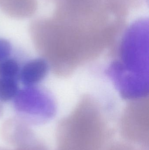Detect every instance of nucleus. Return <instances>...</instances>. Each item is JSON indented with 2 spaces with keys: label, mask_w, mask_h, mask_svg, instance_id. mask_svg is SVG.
Masks as SVG:
<instances>
[{
  "label": "nucleus",
  "mask_w": 149,
  "mask_h": 150,
  "mask_svg": "<svg viewBox=\"0 0 149 150\" xmlns=\"http://www.w3.org/2000/svg\"><path fill=\"white\" fill-rule=\"evenodd\" d=\"M112 135L98 105H80L59 123L57 150H107Z\"/></svg>",
  "instance_id": "nucleus-1"
},
{
  "label": "nucleus",
  "mask_w": 149,
  "mask_h": 150,
  "mask_svg": "<svg viewBox=\"0 0 149 150\" xmlns=\"http://www.w3.org/2000/svg\"><path fill=\"white\" fill-rule=\"evenodd\" d=\"M146 19L138 20L124 34L120 46V59L108 69L110 75L130 83L148 82V31Z\"/></svg>",
  "instance_id": "nucleus-2"
},
{
  "label": "nucleus",
  "mask_w": 149,
  "mask_h": 150,
  "mask_svg": "<svg viewBox=\"0 0 149 150\" xmlns=\"http://www.w3.org/2000/svg\"><path fill=\"white\" fill-rule=\"evenodd\" d=\"M13 104L18 118L29 125L46 123L56 114V104L51 95L36 86L19 90Z\"/></svg>",
  "instance_id": "nucleus-3"
},
{
  "label": "nucleus",
  "mask_w": 149,
  "mask_h": 150,
  "mask_svg": "<svg viewBox=\"0 0 149 150\" xmlns=\"http://www.w3.org/2000/svg\"><path fill=\"white\" fill-rule=\"evenodd\" d=\"M148 113L145 106L136 105L128 108L121 119V136L137 150H149Z\"/></svg>",
  "instance_id": "nucleus-4"
},
{
  "label": "nucleus",
  "mask_w": 149,
  "mask_h": 150,
  "mask_svg": "<svg viewBox=\"0 0 149 150\" xmlns=\"http://www.w3.org/2000/svg\"><path fill=\"white\" fill-rule=\"evenodd\" d=\"M1 134L6 142L16 148L31 144L37 140L29 125L18 117L10 118L3 123Z\"/></svg>",
  "instance_id": "nucleus-5"
},
{
  "label": "nucleus",
  "mask_w": 149,
  "mask_h": 150,
  "mask_svg": "<svg viewBox=\"0 0 149 150\" xmlns=\"http://www.w3.org/2000/svg\"><path fill=\"white\" fill-rule=\"evenodd\" d=\"M49 68V64L44 59H34L22 68L18 79L25 86H35L45 77Z\"/></svg>",
  "instance_id": "nucleus-6"
},
{
  "label": "nucleus",
  "mask_w": 149,
  "mask_h": 150,
  "mask_svg": "<svg viewBox=\"0 0 149 150\" xmlns=\"http://www.w3.org/2000/svg\"><path fill=\"white\" fill-rule=\"evenodd\" d=\"M37 7L36 0H0V8L15 18L29 17L35 13Z\"/></svg>",
  "instance_id": "nucleus-7"
},
{
  "label": "nucleus",
  "mask_w": 149,
  "mask_h": 150,
  "mask_svg": "<svg viewBox=\"0 0 149 150\" xmlns=\"http://www.w3.org/2000/svg\"><path fill=\"white\" fill-rule=\"evenodd\" d=\"M18 91L17 79L0 77V101L7 102L13 99Z\"/></svg>",
  "instance_id": "nucleus-8"
},
{
  "label": "nucleus",
  "mask_w": 149,
  "mask_h": 150,
  "mask_svg": "<svg viewBox=\"0 0 149 150\" xmlns=\"http://www.w3.org/2000/svg\"><path fill=\"white\" fill-rule=\"evenodd\" d=\"M20 67L15 60L8 58L0 63V77L19 78Z\"/></svg>",
  "instance_id": "nucleus-9"
},
{
  "label": "nucleus",
  "mask_w": 149,
  "mask_h": 150,
  "mask_svg": "<svg viewBox=\"0 0 149 150\" xmlns=\"http://www.w3.org/2000/svg\"><path fill=\"white\" fill-rule=\"evenodd\" d=\"M11 52L10 43L6 40L0 39V63L9 58Z\"/></svg>",
  "instance_id": "nucleus-10"
},
{
  "label": "nucleus",
  "mask_w": 149,
  "mask_h": 150,
  "mask_svg": "<svg viewBox=\"0 0 149 150\" xmlns=\"http://www.w3.org/2000/svg\"><path fill=\"white\" fill-rule=\"evenodd\" d=\"M15 150H48L46 147L39 141H36L35 142L26 146L17 148Z\"/></svg>",
  "instance_id": "nucleus-11"
},
{
  "label": "nucleus",
  "mask_w": 149,
  "mask_h": 150,
  "mask_svg": "<svg viewBox=\"0 0 149 150\" xmlns=\"http://www.w3.org/2000/svg\"><path fill=\"white\" fill-rule=\"evenodd\" d=\"M3 112V105H2L1 101H0V117L2 116Z\"/></svg>",
  "instance_id": "nucleus-12"
}]
</instances>
